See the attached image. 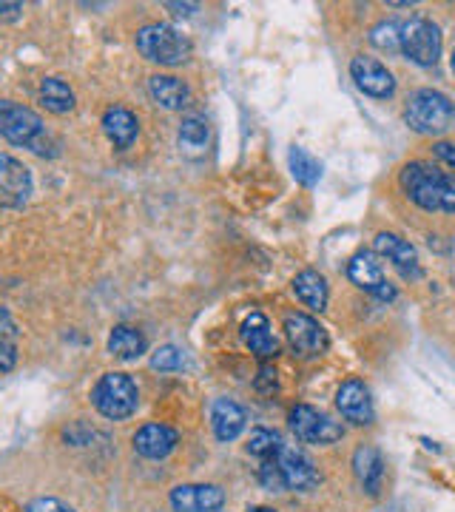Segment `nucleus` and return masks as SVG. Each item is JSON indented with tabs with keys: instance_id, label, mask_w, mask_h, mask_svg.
Masks as SVG:
<instances>
[{
	"instance_id": "nucleus-1",
	"label": "nucleus",
	"mask_w": 455,
	"mask_h": 512,
	"mask_svg": "<svg viewBox=\"0 0 455 512\" xmlns=\"http://www.w3.org/2000/svg\"><path fill=\"white\" fill-rule=\"evenodd\" d=\"M401 191L407 194V200L419 205L427 214H455V174L441 171L438 165L407 163L399 174Z\"/></svg>"
},
{
	"instance_id": "nucleus-2",
	"label": "nucleus",
	"mask_w": 455,
	"mask_h": 512,
	"mask_svg": "<svg viewBox=\"0 0 455 512\" xmlns=\"http://www.w3.org/2000/svg\"><path fill=\"white\" fill-rule=\"evenodd\" d=\"M0 137L40 157H57V143L49 137L40 114L15 100H0Z\"/></svg>"
},
{
	"instance_id": "nucleus-3",
	"label": "nucleus",
	"mask_w": 455,
	"mask_h": 512,
	"mask_svg": "<svg viewBox=\"0 0 455 512\" xmlns=\"http://www.w3.org/2000/svg\"><path fill=\"white\" fill-rule=\"evenodd\" d=\"M404 123L413 128L416 134L441 137V134L455 128V103L438 89H416L407 97Z\"/></svg>"
},
{
	"instance_id": "nucleus-4",
	"label": "nucleus",
	"mask_w": 455,
	"mask_h": 512,
	"mask_svg": "<svg viewBox=\"0 0 455 512\" xmlns=\"http://www.w3.org/2000/svg\"><path fill=\"white\" fill-rule=\"evenodd\" d=\"M137 52L160 66H182L191 57V40L171 23H148L137 32Z\"/></svg>"
},
{
	"instance_id": "nucleus-5",
	"label": "nucleus",
	"mask_w": 455,
	"mask_h": 512,
	"mask_svg": "<svg viewBox=\"0 0 455 512\" xmlns=\"http://www.w3.org/2000/svg\"><path fill=\"white\" fill-rule=\"evenodd\" d=\"M91 404L100 416L111 421L131 419L140 404V390L126 373H106L91 387Z\"/></svg>"
},
{
	"instance_id": "nucleus-6",
	"label": "nucleus",
	"mask_w": 455,
	"mask_h": 512,
	"mask_svg": "<svg viewBox=\"0 0 455 512\" xmlns=\"http://www.w3.org/2000/svg\"><path fill=\"white\" fill-rule=\"evenodd\" d=\"M399 52L421 69L436 66L441 57V29L427 18L404 20L399 32Z\"/></svg>"
},
{
	"instance_id": "nucleus-7",
	"label": "nucleus",
	"mask_w": 455,
	"mask_h": 512,
	"mask_svg": "<svg viewBox=\"0 0 455 512\" xmlns=\"http://www.w3.org/2000/svg\"><path fill=\"white\" fill-rule=\"evenodd\" d=\"M282 328H285V339H288L291 350L302 359H316L330 348V336L325 325H319V319H313L308 313H285Z\"/></svg>"
},
{
	"instance_id": "nucleus-8",
	"label": "nucleus",
	"mask_w": 455,
	"mask_h": 512,
	"mask_svg": "<svg viewBox=\"0 0 455 512\" xmlns=\"http://www.w3.org/2000/svg\"><path fill=\"white\" fill-rule=\"evenodd\" d=\"M347 279H350L359 291L370 293V296H376V299H382V302H393V299L399 296L396 285L384 276L379 256L373 254V251H367V248L350 256V262H347Z\"/></svg>"
},
{
	"instance_id": "nucleus-9",
	"label": "nucleus",
	"mask_w": 455,
	"mask_h": 512,
	"mask_svg": "<svg viewBox=\"0 0 455 512\" xmlns=\"http://www.w3.org/2000/svg\"><path fill=\"white\" fill-rule=\"evenodd\" d=\"M291 430L302 444H333L345 436V427L339 421H333L328 413L310 407V404H296L291 410Z\"/></svg>"
},
{
	"instance_id": "nucleus-10",
	"label": "nucleus",
	"mask_w": 455,
	"mask_h": 512,
	"mask_svg": "<svg viewBox=\"0 0 455 512\" xmlns=\"http://www.w3.org/2000/svg\"><path fill=\"white\" fill-rule=\"evenodd\" d=\"M276 467L282 473V481H285V490H299V493H308L313 487H319V470L316 464L310 461V456L296 447V444H282L279 453H276Z\"/></svg>"
},
{
	"instance_id": "nucleus-11",
	"label": "nucleus",
	"mask_w": 455,
	"mask_h": 512,
	"mask_svg": "<svg viewBox=\"0 0 455 512\" xmlns=\"http://www.w3.org/2000/svg\"><path fill=\"white\" fill-rule=\"evenodd\" d=\"M350 77H353L356 89L367 94V97L387 100V97L396 94V77H393V72L384 66L382 60H376V57H353V60H350Z\"/></svg>"
},
{
	"instance_id": "nucleus-12",
	"label": "nucleus",
	"mask_w": 455,
	"mask_h": 512,
	"mask_svg": "<svg viewBox=\"0 0 455 512\" xmlns=\"http://www.w3.org/2000/svg\"><path fill=\"white\" fill-rule=\"evenodd\" d=\"M32 171L0 151V208H23L32 197Z\"/></svg>"
},
{
	"instance_id": "nucleus-13",
	"label": "nucleus",
	"mask_w": 455,
	"mask_h": 512,
	"mask_svg": "<svg viewBox=\"0 0 455 512\" xmlns=\"http://www.w3.org/2000/svg\"><path fill=\"white\" fill-rule=\"evenodd\" d=\"M336 407L342 413V419L356 424V427H367L376 421V410H373V399H370V390L367 384L359 379H347L342 387L336 390Z\"/></svg>"
},
{
	"instance_id": "nucleus-14",
	"label": "nucleus",
	"mask_w": 455,
	"mask_h": 512,
	"mask_svg": "<svg viewBox=\"0 0 455 512\" xmlns=\"http://www.w3.org/2000/svg\"><path fill=\"white\" fill-rule=\"evenodd\" d=\"M373 254H382L384 259L393 262V268L399 271L404 279H421V265L416 248L401 239L399 234H390V231H382L373 239Z\"/></svg>"
},
{
	"instance_id": "nucleus-15",
	"label": "nucleus",
	"mask_w": 455,
	"mask_h": 512,
	"mask_svg": "<svg viewBox=\"0 0 455 512\" xmlns=\"http://www.w3.org/2000/svg\"><path fill=\"white\" fill-rule=\"evenodd\" d=\"M225 504V493L217 484H180L171 490L174 512H217Z\"/></svg>"
},
{
	"instance_id": "nucleus-16",
	"label": "nucleus",
	"mask_w": 455,
	"mask_h": 512,
	"mask_svg": "<svg viewBox=\"0 0 455 512\" xmlns=\"http://www.w3.org/2000/svg\"><path fill=\"white\" fill-rule=\"evenodd\" d=\"M239 336H242V345L251 350L259 359H273L279 353V339L273 336L271 322L265 313L254 311L239 328Z\"/></svg>"
},
{
	"instance_id": "nucleus-17",
	"label": "nucleus",
	"mask_w": 455,
	"mask_h": 512,
	"mask_svg": "<svg viewBox=\"0 0 455 512\" xmlns=\"http://www.w3.org/2000/svg\"><path fill=\"white\" fill-rule=\"evenodd\" d=\"M177 441H180V436H177L174 427H168V424H146L134 436V450L143 458H148V461H160V458L174 453Z\"/></svg>"
},
{
	"instance_id": "nucleus-18",
	"label": "nucleus",
	"mask_w": 455,
	"mask_h": 512,
	"mask_svg": "<svg viewBox=\"0 0 455 512\" xmlns=\"http://www.w3.org/2000/svg\"><path fill=\"white\" fill-rule=\"evenodd\" d=\"M211 427L217 441H237L248 427V413L234 399H217L211 407Z\"/></svg>"
},
{
	"instance_id": "nucleus-19",
	"label": "nucleus",
	"mask_w": 455,
	"mask_h": 512,
	"mask_svg": "<svg viewBox=\"0 0 455 512\" xmlns=\"http://www.w3.org/2000/svg\"><path fill=\"white\" fill-rule=\"evenodd\" d=\"M148 94L157 106L168 111H182L191 103V89L174 74H154L148 77Z\"/></svg>"
},
{
	"instance_id": "nucleus-20",
	"label": "nucleus",
	"mask_w": 455,
	"mask_h": 512,
	"mask_svg": "<svg viewBox=\"0 0 455 512\" xmlns=\"http://www.w3.org/2000/svg\"><path fill=\"white\" fill-rule=\"evenodd\" d=\"M353 473L359 478L367 495H379L384 481V458L373 444H362L353 453Z\"/></svg>"
},
{
	"instance_id": "nucleus-21",
	"label": "nucleus",
	"mask_w": 455,
	"mask_h": 512,
	"mask_svg": "<svg viewBox=\"0 0 455 512\" xmlns=\"http://www.w3.org/2000/svg\"><path fill=\"white\" fill-rule=\"evenodd\" d=\"M103 131L111 140V146L126 151L137 140V134H140V120L128 109H123V106H111L103 114Z\"/></svg>"
},
{
	"instance_id": "nucleus-22",
	"label": "nucleus",
	"mask_w": 455,
	"mask_h": 512,
	"mask_svg": "<svg viewBox=\"0 0 455 512\" xmlns=\"http://www.w3.org/2000/svg\"><path fill=\"white\" fill-rule=\"evenodd\" d=\"M293 293H296V299L305 308H310V311L322 313L328 308V279L319 274V271H313V268L293 276Z\"/></svg>"
},
{
	"instance_id": "nucleus-23",
	"label": "nucleus",
	"mask_w": 455,
	"mask_h": 512,
	"mask_svg": "<svg viewBox=\"0 0 455 512\" xmlns=\"http://www.w3.org/2000/svg\"><path fill=\"white\" fill-rule=\"evenodd\" d=\"M211 143V128L202 117H185L177 131V146L188 160H200Z\"/></svg>"
},
{
	"instance_id": "nucleus-24",
	"label": "nucleus",
	"mask_w": 455,
	"mask_h": 512,
	"mask_svg": "<svg viewBox=\"0 0 455 512\" xmlns=\"http://www.w3.org/2000/svg\"><path fill=\"white\" fill-rule=\"evenodd\" d=\"M146 336L131 325H117L109 333V353L120 362H134L146 353Z\"/></svg>"
},
{
	"instance_id": "nucleus-25",
	"label": "nucleus",
	"mask_w": 455,
	"mask_h": 512,
	"mask_svg": "<svg viewBox=\"0 0 455 512\" xmlns=\"http://www.w3.org/2000/svg\"><path fill=\"white\" fill-rule=\"evenodd\" d=\"M40 103L52 114H69L74 109V92L60 77H46L40 83Z\"/></svg>"
},
{
	"instance_id": "nucleus-26",
	"label": "nucleus",
	"mask_w": 455,
	"mask_h": 512,
	"mask_svg": "<svg viewBox=\"0 0 455 512\" xmlns=\"http://www.w3.org/2000/svg\"><path fill=\"white\" fill-rule=\"evenodd\" d=\"M288 163H291V174L293 180L299 185H305V188H313V185L322 180V163L305 151L302 146H293L291 154H288Z\"/></svg>"
},
{
	"instance_id": "nucleus-27",
	"label": "nucleus",
	"mask_w": 455,
	"mask_h": 512,
	"mask_svg": "<svg viewBox=\"0 0 455 512\" xmlns=\"http://www.w3.org/2000/svg\"><path fill=\"white\" fill-rule=\"evenodd\" d=\"M279 447H282V439H279V433H273L268 427H254L251 430V439H248V453L259 461H268L279 453Z\"/></svg>"
},
{
	"instance_id": "nucleus-28",
	"label": "nucleus",
	"mask_w": 455,
	"mask_h": 512,
	"mask_svg": "<svg viewBox=\"0 0 455 512\" xmlns=\"http://www.w3.org/2000/svg\"><path fill=\"white\" fill-rule=\"evenodd\" d=\"M399 32L401 23L399 20H379L373 29H370V43L379 49V52H387V55H396L399 52Z\"/></svg>"
},
{
	"instance_id": "nucleus-29",
	"label": "nucleus",
	"mask_w": 455,
	"mask_h": 512,
	"mask_svg": "<svg viewBox=\"0 0 455 512\" xmlns=\"http://www.w3.org/2000/svg\"><path fill=\"white\" fill-rule=\"evenodd\" d=\"M185 365H188L185 353L177 345H163V348L154 350V356H151V370H160V373H177Z\"/></svg>"
},
{
	"instance_id": "nucleus-30",
	"label": "nucleus",
	"mask_w": 455,
	"mask_h": 512,
	"mask_svg": "<svg viewBox=\"0 0 455 512\" xmlns=\"http://www.w3.org/2000/svg\"><path fill=\"white\" fill-rule=\"evenodd\" d=\"M259 481H262L265 490H271V493H285V481H282V473H279V467H276V458L262 461V467H259Z\"/></svg>"
},
{
	"instance_id": "nucleus-31",
	"label": "nucleus",
	"mask_w": 455,
	"mask_h": 512,
	"mask_svg": "<svg viewBox=\"0 0 455 512\" xmlns=\"http://www.w3.org/2000/svg\"><path fill=\"white\" fill-rule=\"evenodd\" d=\"M26 512H74L72 507H66L63 501H57V498H37L32 501Z\"/></svg>"
},
{
	"instance_id": "nucleus-32",
	"label": "nucleus",
	"mask_w": 455,
	"mask_h": 512,
	"mask_svg": "<svg viewBox=\"0 0 455 512\" xmlns=\"http://www.w3.org/2000/svg\"><path fill=\"white\" fill-rule=\"evenodd\" d=\"M18 362V350L12 342H6V339H0V376L3 373H9L12 367Z\"/></svg>"
},
{
	"instance_id": "nucleus-33",
	"label": "nucleus",
	"mask_w": 455,
	"mask_h": 512,
	"mask_svg": "<svg viewBox=\"0 0 455 512\" xmlns=\"http://www.w3.org/2000/svg\"><path fill=\"white\" fill-rule=\"evenodd\" d=\"M433 154H436L441 163L453 165L455 168V143H436V146H433Z\"/></svg>"
},
{
	"instance_id": "nucleus-34",
	"label": "nucleus",
	"mask_w": 455,
	"mask_h": 512,
	"mask_svg": "<svg viewBox=\"0 0 455 512\" xmlns=\"http://www.w3.org/2000/svg\"><path fill=\"white\" fill-rule=\"evenodd\" d=\"M15 333H18V328H15V319L9 316L6 308H0V339H3V336H15Z\"/></svg>"
},
{
	"instance_id": "nucleus-35",
	"label": "nucleus",
	"mask_w": 455,
	"mask_h": 512,
	"mask_svg": "<svg viewBox=\"0 0 455 512\" xmlns=\"http://www.w3.org/2000/svg\"><path fill=\"white\" fill-rule=\"evenodd\" d=\"M163 6L165 9H174L177 15H194V12L200 9L197 3H174V0H165Z\"/></svg>"
},
{
	"instance_id": "nucleus-36",
	"label": "nucleus",
	"mask_w": 455,
	"mask_h": 512,
	"mask_svg": "<svg viewBox=\"0 0 455 512\" xmlns=\"http://www.w3.org/2000/svg\"><path fill=\"white\" fill-rule=\"evenodd\" d=\"M20 9H23V6H20V3H0V15H3V18H18V12Z\"/></svg>"
},
{
	"instance_id": "nucleus-37",
	"label": "nucleus",
	"mask_w": 455,
	"mask_h": 512,
	"mask_svg": "<svg viewBox=\"0 0 455 512\" xmlns=\"http://www.w3.org/2000/svg\"><path fill=\"white\" fill-rule=\"evenodd\" d=\"M251 512H276V510H271V507H254Z\"/></svg>"
},
{
	"instance_id": "nucleus-38",
	"label": "nucleus",
	"mask_w": 455,
	"mask_h": 512,
	"mask_svg": "<svg viewBox=\"0 0 455 512\" xmlns=\"http://www.w3.org/2000/svg\"><path fill=\"white\" fill-rule=\"evenodd\" d=\"M450 69H453V74H455V52H453V57H450Z\"/></svg>"
}]
</instances>
